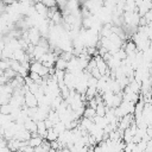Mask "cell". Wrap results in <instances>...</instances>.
<instances>
[{"instance_id":"obj_4","label":"cell","mask_w":152,"mask_h":152,"mask_svg":"<svg viewBox=\"0 0 152 152\" xmlns=\"http://www.w3.org/2000/svg\"><path fill=\"white\" fill-rule=\"evenodd\" d=\"M95 115V109L89 107V106H86L84 109H83V118H88V119H93V116Z\"/></svg>"},{"instance_id":"obj_2","label":"cell","mask_w":152,"mask_h":152,"mask_svg":"<svg viewBox=\"0 0 152 152\" xmlns=\"http://www.w3.org/2000/svg\"><path fill=\"white\" fill-rule=\"evenodd\" d=\"M33 7H34V10H36V12H37V14H39V15H42V17H44V18H46V12H48V7L42 2V1H38V2H36V4H33Z\"/></svg>"},{"instance_id":"obj_6","label":"cell","mask_w":152,"mask_h":152,"mask_svg":"<svg viewBox=\"0 0 152 152\" xmlns=\"http://www.w3.org/2000/svg\"><path fill=\"white\" fill-rule=\"evenodd\" d=\"M12 106L10 103H2L0 104V113L1 114H10L12 112Z\"/></svg>"},{"instance_id":"obj_7","label":"cell","mask_w":152,"mask_h":152,"mask_svg":"<svg viewBox=\"0 0 152 152\" xmlns=\"http://www.w3.org/2000/svg\"><path fill=\"white\" fill-rule=\"evenodd\" d=\"M56 1V6L59 8V10H63L66 5V0H55Z\"/></svg>"},{"instance_id":"obj_8","label":"cell","mask_w":152,"mask_h":152,"mask_svg":"<svg viewBox=\"0 0 152 152\" xmlns=\"http://www.w3.org/2000/svg\"><path fill=\"white\" fill-rule=\"evenodd\" d=\"M42 2L46 6V7H52L56 6V1L55 0H42Z\"/></svg>"},{"instance_id":"obj_5","label":"cell","mask_w":152,"mask_h":152,"mask_svg":"<svg viewBox=\"0 0 152 152\" xmlns=\"http://www.w3.org/2000/svg\"><path fill=\"white\" fill-rule=\"evenodd\" d=\"M57 137H58V134L53 131V128H52V127H51V128H48V132H46V135H45V139H46L48 141L56 140V139H57Z\"/></svg>"},{"instance_id":"obj_1","label":"cell","mask_w":152,"mask_h":152,"mask_svg":"<svg viewBox=\"0 0 152 152\" xmlns=\"http://www.w3.org/2000/svg\"><path fill=\"white\" fill-rule=\"evenodd\" d=\"M24 104L27 106L28 108H33V107H37V106H38L37 97H36L34 94L31 93L30 90L25 91V94H24Z\"/></svg>"},{"instance_id":"obj_3","label":"cell","mask_w":152,"mask_h":152,"mask_svg":"<svg viewBox=\"0 0 152 152\" xmlns=\"http://www.w3.org/2000/svg\"><path fill=\"white\" fill-rule=\"evenodd\" d=\"M53 68L58 69V70H65L66 69V61L64 58H62L61 56H58L53 63Z\"/></svg>"}]
</instances>
